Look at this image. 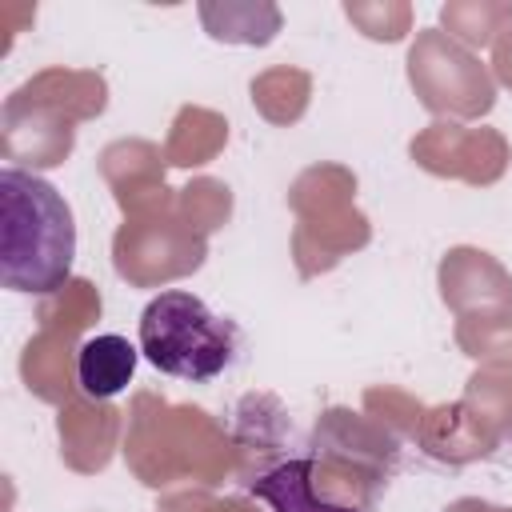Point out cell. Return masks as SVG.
Here are the masks:
<instances>
[{
	"instance_id": "277c9868",
	"label": "cell",
	"mask_w": 512,
	"mask_h": 512,
	"mask_svg": "<svg viewBox=\"0 0 512 512\" xmlns=\"http://www.w3.org/2000/svg\"><path fill=\"white\" fill-rule=\"evenodd\" d=\"M136 360H140V348H132L116 332H104V336H92V340L80 344L76 380L92 400H112L128 388V380L136 372Z\"/></svg>"
},
{
	"instance_id": "3957f363",
	"label": "cell",
	"mask_w": 512,
	"mask_h": 512,
	"mask_svg": "<svg viewBox=\"0 0 512 512\" xmlns=\"http://www.w3.org/2000/svg\"><path fill=\"white\" fill-rule=\"evenodd\" d=\"M248 492L256 500H264L272 512H364L356 504H340L328 500L316 484V464L312 460H284L268 472H260Z\"/></svg>"
},
{
	"instance_id": "7a4b0ae2",
	"label": "cell",
	"mask_w": 512,
	"mask_h": 512,
	"mask_svg": "<svg viewBox=\"0 0 512 512\" xmlns=\"http://www.w3.org/2000/svg\"><path fill=\"white\" fill-rule=\"evenodd\" d=\"M236 344V324L216 316L200 296L184 288L152 296L140 312V352L164 376L208 384L232 364Z\"/></svg>"
},
{
	"instance_id": "6da1fadb",
	"label": "cell",
	"mask_w": 512,
	"mask_h": 512,
	"mask_svg": "<svg viewBox=\"0 0 512 512\" xmlns=\"http://www.w3.org/2000/svg\"><path fill=\"white\" fill-rule=\"evenodd\" d=\"M76 220L68 200L24 168L0 172V280L12 292H56L72 276Z\"/></svg>"
}]
</instances>
